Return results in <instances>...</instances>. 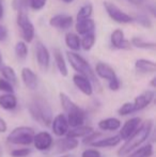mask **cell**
I'll list each match as a JSON object with an SVG mask.
<instances>
[{
	"instance_id": "6da1fadb",
	"label": "cell",
	"mask_w": 156,
	"mask_h": 157,
	"mask_svg": "<svg viewBox=\"0 0 156 157\" xmlns=\"http://www.w3.org/2000/svg\"><path fill=\"white\" fill-rule=\"evenodd\" d=\"M153 125H154V123H153L152 120H148L146 122L141 123L138 129L127 140H125L122 147L119 149L118 156L124 157L131 154L136 149L141 147L142 143L146 142V139H149V137H150L151 132L153 130Z\"/></svg>"
},
{
	"instance_id": "7a4b0ae2",
	"label": "cell",
	"mask_w": 156,
	"mask_h": 157,
	"mask_svg": "<svg viewBox=\"0 0 156 157\" xmlns=\"http://www.w3.org/2000/svg\"><path fill=\"white\" fill-rule=\"evenodd\" d=\"M28 110H29L31 118L36 121L39 124L46 126V127L51 124V121L54 119L52 109L49 103L44 97L40 95L32 97L28 103Z\"/></svg>"
},
{
	"instance_id": "3957f363",
	"label": "cell",
	"mask_w": 156,
	"mask_h": 157,
	"mask_svg": "<svg viewBox=\"0 0 156 157\" xmlns=\"http://www.w3.org/2000/svg\"><path fill=\"white\" fill-rule=\"evenodd\" d=\"M67 60H69L70 64L72 65V67H73L79 75H82V76L87 77L92 82V85H94L95 87H97L98 89H101L100 81H98L93 68L91 67V65L88 63V61L86 60L85 58H82L80 55L76 54V52H67Z\"/></svg>"
},
{
	"instance_id": "277c9868",
	"label": "cell",
	"mask_w": 156,
	"mask_h": 157,
	"mask_svg": "<svg viewBox=\"0 0 156 157\" xmlns=\"http://www.w3.org/2000/svg\"><path fill=\"white\" fill-rule=\"evenodd\" d=\"M36 132L30 126H18L15 127L6 137V141L10 144L15 145H30L33 141Z\"/></svg>"
},
{
	"instance_id": "5b68a950",
	"label": "cell",
	"mask_w": 156,
	"mask_h": 157,
	"mask_svg": "<svg viewBox=\"0 0 156 157\" xmlns=\"http://www.w3.org/2000/svg\"><path fill=\"white\" fill-rule=\"evenodd\" d=\"M95 75L103 79H106L108 81V87L111 91H118L120 89V80H119L117 74H116L115 70L108 65L107 63L104 62H98L95 66V71H94Z\"/></svg>"
},
{
	"instance_id": "8992f818",
	"label": "cell",
	"mask_w": 156,
	"mask_h": 157,
	"mask_svg": "<svg viewBox=\"0 0 156 157\" xmlns=\"http://www.w3.org/2000/svg\"><path fill=\"white\" fill-rule=\"evenodd\" d=\"M17 25L21 28V36L26 42L30 43L34 37V27L32 25L31 21L28 17L26 11L23 8L18 10V14H17Z\"/></svg>"
},
{
	"instance_id": "52a82bcc",
	"label": "cell",
	"mask_w": 156,
	"mask_h": 157,
	"mask_svg": "<svg viewBox=\"0 0 156 157\" xmlns=\"http://www.w3.org/2000/svg\"><path fill=\"white\" fill-rule=\"evenodd\" d=\"M104 6H105V9H106L107 13H108L109 17H110L111 19H113L115 21H117V23L127 24V23L133 21V17H131V15L126 14L125 12H123L122 10H120L116 4L111 3V2H108V1H105Z\"/></svg>"
},
{
	"instance_id": "ba28073f",
	"label": "cell",
	"mask_w": 156,
	"mask_h": 157,
	"mask_svg": "<svg viewBox=\"0 0 156 157\" xmlns=\"http://www.w3.org/2000/svg\"><path fill=\"white\" fill-rule=\"evenodd\" d=\"M32 143H33L34 147L38 151L46 152L49 151L52 147L54 139H52V136L48 132H40L34 135Z\"/></svg>"
},
{
	"instance_id": "9c48e42d",
	"label": "cell",
	"mask_w": 156,
	"mask_h": 157,
	"mask_svg": "<svg viewBox=\"0 0 156 157\" xmlns=\"http://www.w3.org/2000/svg\"><path fill=\"white\" fill-rule=\"evenodd\" d=\"M78 144H79L78 139L65 136V137H62L61 139H58L56 142H54L52 145H55V149H56L55 150V153L63 154V153H67V152L75 150L76 147H78Z\"/></svg>"
},
{
	"instance_id": "30bf717a",
	"label": "cell",
	"mask_w": 156,
	"mask_h": 157,
	"mask_svg": "<svg viewBox=\"0 0 156 157\" xmlns=\"http://www.w3.org/2000/svg\"><path fill=\"white\" fill-rule=\"evenodd\" d=\"M51 130L56 136L58 137H64L67 136V132L70 129L69 123H67V117L63 113H59L52 119L51 121Z\"/></svg>"
},
{
	"instance_id": "8fae6325",
	"label": "cell",
	"mask_w": 156,
	"mask_h": 157,
	"mask_svg": "<svg viewBox=\"0 0 156 157\" xmlns=\"http://www.w3.org/2000/svg\"><path fill=\"white\" fill-rule=\"evenodd\" d=\"M141 123V119L138 118V117L129 119L120 127V132H119L118 136L120 137L121 140H127L138 129V127H139Z\"/></svg>"
},
{
	"instance_id": "7c38bea8",
	"label": "cell",
	"mask_w": 156,
	"mask_h": 157,
	"mask_svg": "<svg viewBox=\"0 0 156 157\" xmlns=\"http://www.w3.org/2000/svg\"><path fill=\"white\" fill-rule=\"evenodd\" d=\"M36 57L40 67L43 71H47L50 63V55L46 46L42 42H38L36 45Z\"/></svg>"
},
{
	"instance_id": "4fadbf2b",
	"label": "cell",
	"mask_w": 156,
	"mask_h": 157,
	"mask_svg": "<svg viewBox=\"0 0 156 157\" xmlns=\"http://www.w3.org/2000/svg\"><path fill=\"white\" fill-rule=\"evenodd\" d=\"M154 96H155V93L153 90H146V91H143L141 94L136 96L133 101L134 107H135V111H139V110H142L148 107L153 101Z\"/></svg>"
},
{
	"instance_id": "5bb4252c",
	"label": "cell",
	"mask_w": 156,
	"mask_h": 157,
	"mask_svg": "<svg viewBox=\"0 0 156 157\" xmlns=\"http://www.w3.org/2000/svg\"><path fill=\"white\" fill-rule=\"evenodd\" d=\"M73 82L81 93L87 95V96H91L93 94V85L87 77L76 74L73 76Z\"/></svg>"
},
{
	"instance_id": "9a60e30c",
	"label": "cell",
	"mask_w": 156,
	"mask_h": 157,
	"mask_svg": "<svg viewBox=\"0 0 156 157\" xmlns=\"http://www.w3.org/2000/svg\"><path fill=\"white\" fill-rule=\"evenodd\" d=\"M110 42L117 49H129L131 43L125 39L124 32L121 29H116L110 35Z\"/></svg>"
},
{
	"instance_id": "2e32d148",
	"label": "cell",
	"mask_w": 156,
	"mask_h": 157,
	"mask_svg": "<svg viewBox=\"0 0 156 157\" xmlns=\"http://www.w3.org/2000/svg\"><path fill=\"white\" fill-rule=\"evenodd\" d=\"M67 120L71 128H76L79 127V126H82L86 121V112L79 107L78 109L67 113Z\"/></svg>"
},
{
	"instance_id": "e0dca14e",
	"label": "cell",
	"mask_w": 156,
	"mask_h": 157,
	"mask_svg": "<svg viewBox=\"0 0 156 157\" xmlns=\"http://www.w3.org/2000/svg\"><path fill=\"white\" fill-rule=\"evenodd\" d=\"M21 79L25 86L30 90H36L38 87V76L32 70L24 67L21 70Z\"/></svg>"
},
{
	"instance_id": "ac0fdd59",
	"label": "cell",
	"mask_w": 156,
	"mask_h": 157,
	"mask_svg": "<svg viewBox=\"0 0 156 157\" xmlns=\"http://www.w3.org/2000/svg\"><path fill=\"white\" fill-rule=\"evenodd\" d=\"M49 24L52 27L65 30V29H69L72 26V24H73V18H72V16H70V15L59 14V15H56V16L51 17L49 21Z\"/></svg>"
},
{
	"instance_id": "d6986e66",
	"label": "cell",
	"mask_w": 156,
	"mask_h": 157,
	"mask_svg": "<svg viewBox=\"0 0 156 157\" xmlns=\"http://www.w3.org/2000/svg\"><path fill=\"white\" fill-rule=\"evenodd\" d=\"M97 126L101 130H104V132H115L120 129L121 121L117 118L103 119L97 123Z\"/></svg>"
},
{
	"instance_id": "ffe728a7",
	"label": "cell",
	"mask_w": 156,
	"mask_h": 157,
	"mask_svg": "<svg viewBox=\"0 0 156 157\" xmlns=\"http://www.w3.org/2000/svg\"><path fill=\"white\" fill-rule=\"evenodd\" d=\"M121 139L118 135L111 137H106V138H101L100 140L95 141L91 144V147H101V149H104V147H117L120 144Z\"/></svg>"
},
{
	"instance_id": "44dd1931",
	"label": "cell",
	"mask_w": 156,
	"mask_h": 157,
	"mask_svg": "<svg viewBox=\"0 0 156 157\" xmlns=\"http://www.w3.org/2000/svg\"><path fill=\"white\" fill-rule=\"evenodd\" d=\"M135 67L137 72L141 74H149V73H154L156 71V64L153 61L146 60V59H138L135 62Z\"/></svg>"
},
{
	"instance_id": "7402d4cb",
	"label": "cell",
	"mask_w": 156,
	"mask_h": 157,
	"mask_svg": "<svg viewBox=\"0 0 156 157\" xmlns=\"http://www.w3.org/2000/svg\"><path fill=\"white\" fill-rule=\"evenodd\" d=\"M0 107L4 110H14L17 107V97L14 93H6L0 96Z\"/></svg>"
},
{
	"instance_id": "603a6c76",
	"label": "cell",
	"mask_w": 156,
	"mask_h": 157,
	"mask_svg": "<svg viewBox=\"0 0 156 157\" xmlns=\"http://www.w3.org/2000/svg\"><path fill=\"white\" fill-rule=\"evenodd\" d=\"M95 24L92 18L85 19V21H78L76 23V31L81 35H86L88 33H93Z\"/></svg>"
},
{
	"instance_id": "cb8c5ba5",
	"label": "cell",
	"mask_w": 156,
	"mask_h": 157,
	"mask_svg": "<svg viewBox=\"0 0 156 157\" xmlns=\"http://www.w3.org/2000/svg\"><path fill=\"white\" fill-rule=\"evenodd\" d=\"M94 132V130H93V128H92L91 126L82 125V126H79V127L71 128V129H69L67 136L71 137V138H75V139L85 138V137H87L88 135H90L91 132Z\"/></svg>"
},
{
	"instance_id": "d4e9b609",
	"label": "cell",
	"mask_w": 156,
	"mask_h": 157,
	"mask_svg": "<svg viewBox=\"0 0 156 157\" xmlns=\"http://www.w3.org/2000/svg\"><path fill=\"white\" fill-rule=\"evenodd\" d=\"M59 98H60L61 107H62L63 110L67 112V114L79 108V106L77 104L74 103V101L69 97V95L63 93V92H60V93H59Z\"/></svg>"
},
{
	"instance_id": "484cf974",
	"label": "cell",
	"mask_w": 156,
	"mask_h": 157,
	"mask_svg": "<svg viewBox=\"0 0 156 157\" xmlns=\"http://www.w3.org/2000/svg\"><path fill=\"white\" fill-rule=\"evenodd\" d=\"M54 57H55V61H56V65L58 67L59 72L62 76L67 77V74H69V71H67V63H65V60L62 56V52L59 49H55L54 52Z\"/></svg>"
},
{
	"instance_id": "4316f807",
	"label": "cell",
	"mask_w": 156,
	"mask_h": 157,
	"mask_svg": "<svg viewBox=\"0 0 156 157\" xmlns=\"http://www.w3.org/2000/svg\"><path fill=\"white\" fill-rule=\"evenodd\" d=\"M154 153V149H153V144L148 143V144L140 147L133 151L131 154H128V157H151Z\"/></svg>"
},
{
	"instance_id": "83f0119b",
	"label": "cell",
	"mask_w": 156,
	"mask_h": 157,
	"mask_svg": "<svg viewBox=\"0 0 156 157\" xmlns=\"http://www.w3.org/2000/svg\"><path fill=\"white\" fill-rule=\"evenodd\" d=\"M65 44L71 50L76 52V50H79V48H80V39L75 33L69 32L65 35Z\"/></svg>"
},
{
	"instance_id": "f1b7e54d",
	"label": "cell",
	"mask_w": 156,
	"mask_h": 157,
	"mask_svg": "<svg viewBox=\"0 0 156 157\" xmlns=\"http://www.w3.org/2000/svg\"><path fill=\"white\" fill-rule=\"evenodd\" d=\"M1 74L3 76V79H6V81L11 83L12 86H15L17 83V75L15 73V71L13 70L11 66H2L0 68Z\"/></svg>"
},
{
	"instance_id": "f546056e",
	"label": "cell",
	"mask_w": 156,
	"mask_h": 157,
	"mask_svg": "<svg viewBox=\"0 0 156 157\" xmlns=\"http://www.w3.org/2000/svg\"><path fill=\"white\" fill-rule=\"evenodd\" d=\"M133 46L140 49H155V43L154 42H148L139 39V37H133L131 41Z\"/></svg>"
},
{
	"instance_id": "4dcf8cb0",
	"label": "cell",
	"mask_w": 156,
	"mask_h": 157,
	"mask_svg": "<svg viewBox=\"0 0 156 157\" xmlns=\"http://www.w3.org/2000/svg\"><path fill=\"white\" fill-rule=\"evenodd\" d=\"M93 12V6L91 3H87L78 11L77 13V21H85V19H89Z\"/></svg>"
},
{
	"instance_id": "1f68e13d",
	"label": "cell",
	"mask_w": 156,
	"mask_h": 157,
	"mask_svg": "<svg viewBox=\"0 0 156 157\" xmlns=\"http://www.w3.org/2000/svg\"><path fill=\"white\" fill-rule=\"evenodd\" d=\"M95 43V35L93 33H88V34L83 35L82 40H80V46H82V48L85 50H90L94 46Z\"/></svg>"
},
{
	"instance_id": "d6a6232c",
	"label": "cell",
	"mask_w": 156,
	"mask_h": 157,
	"mask_svg": "<svg viewBox=\"0 0 156 157\" xmlns=\"http://www.w3.org/2000/svg\"><path fill=\"white\" fill-rule=\"evenodd\" d=\"M15 54L16 57L21 60H25L28 55V47L24 42H17L15 45Z\"/></svg>"
},
{
	"instance_id": "836d02e7",
	"label": "cell",
	"mask_w": 156,
	"mask_h": 157,
	"mask_svg": "<svg viewBox=\"0 0 156 157\" xmlns=\"http://www.w3.org/2000/svg\"><path fill=\"white\" fill-rule=\"evenodd\" d=\"M133 21H135L136 23H138L140 26L144 28H151L152 27V21L149 18V16L144 14H137L135 15V17L133 18Z\"/></svg>"
},
{
	"instance_id": "e575fe53",
	"label": "cell",
	"mask_w": 156,
	"mask_h": 157,
	"mask_svg": "<svg viewBox=\"0 0 156 157\" xmlns=\"http://www.w3.org/2000/svg\"><path fill=\"white\" fill-rule=\"evenodd\" d=\"M134 112H135V107H134V104L131 103V101L124 103L118 109V113L120 116H128V114L134 113Z\"/></svg>"
},
{
	"instance_id": "d590c367",
	"label": "cell",
	"mask_w": 156,
	"mask_h": 157,
	"mask_svg": "<svg viewBox=\"0 0 156 157\" xmlns=\"http://www.w3.org/2000/svg\"><path fill=\"white\" fill-rule=\"evenodd\" d=\"M31 149L29 147H21V149H14L11 151L12 157H27L31 153Z\"/></svg>"
},
{
	"instance_id": "8d00e7d4",
	"label": "cell",
	"mask_w": 156,
	"mask_h": 157,
	"mask_svg": "<svg viewBox=\"0 0 156 157\" xmlns=\"http://www.w3.org/2000/svg\"><path fill=\"white\" fill-rule=\"evenodd\" d=\"M102 138V134L101 132H91L90 135H88L87 137H85L82 140V142L85 143V144H88V145H91L93 142H95V141L100 140V139Z\"/></svg>"
},
{
	"instance_id": "74e56055",
	"label": "cell",
	"mask_w": 156,
	"mask_h": 157,
	"mask_svg": "<svg viewBox=\"0 0 156 157\" xmlns=\"http://www.w3.org/2000/svg\"><path fill=\"white\" fill-rule=\"evenodd\" d=\"M0 91L4 92V93H14V88L6 79L0 78Z\"/></svg>"
},
{
	"instance_id": "f35d334b",
	"label": "cell",
	"mask_w": 156,
	"mask_h": 157,
	"mask_svg": "<svg viewBox=\"0 0 156 157\" xmlns=\"http://www.w3.org/2000/svg\"><path fill=\"white\" fill-rule=\"evenodd\" d=\"M47 0H29V4L31 6L32 10L34 11H39L45 6Z\"/></svg>"
},
{
	"instance_id": "ab89813d",
	"label": "cell",
	"mask_w": 156,
	"mask_h": 157,
	"mask_svg": "<svg viewBox=\"0 0 156 157\" xmlns=\"http://www.w3.org/2000/svg\"><path fill=\"white\" fill-rule=\"evenodd\" d=\"M81 157H102V154L96 149H87L81 153Z\"/></svg>"
},
{
	"instance_id": "60d3db41",
	"label": "cell",
	"mask_w": 156,
	"mask_h": 157,
	"mask_svg": "<svg viewBox=\"0 0 156 157\" xmlns=\"http://www.w3.org/2000/svg\"><path fill=\"white\" fill-rule=\"evenodd\" d=\"M8 37V30L4 26L0 25V42H3Z\"/></svg>"
},
{
	"instance_id": "b9f144b4",
	"label": "cell",
	"mask_w": 156,
	"mask_h": 157,
	"mask_svg": "<svg viewBox=\"0 0 156 157\" xmlns=\"http://www.w3.org/2000/svg\"><path fill=\"white\" fill-rule=\"evenodd\" d=\"M24 1H25V0H13L12 1L13 9H14V10H19V9H21L24 6Z\"/></svg>"
},
{
	"instance_id": "7bdbcfd3",
	"label": "cell",
	"mask_w": 156,
	"mask_h": 157,
	"mask_svg": "<svg viewBox=\"0 0 156 157\" xmlns=\"http://www.w3.org/2000/svg\"><path fill=\"white\" fill-rule=\"evenodd\" d=\"M8 130V124L3 119L0 117V134H3Z\"/></svg>"
},
{
	"instance_id": "ee69618b",
	"label": "cell",
	"mask_w": 156,
	"mask_h": 157,
	"mask_svg": "<svg viewBox=\"0 0 156 157\" xmlns=\"http://www.w3.org/2000/svg\"><path fill=\"white\" fill-rule=\"evenodd\" d=\"M146 9H148V10H150L152 16H155V10H154L155 6H154V4H153V3H148V4H146Z\"/></svg>"
},
{
	"instance_id": "f6af8a7d",
	"label": "cell",
	"mask_w": 156,
	"mask_h": 157,
	"mask_svg": "<svg viewBox=\"0 0 156 157\" xmlns=\"http://www.w3.org/2000/svg\"><path fill=\"white\" fill-rule=\"evenodd\" d=\"M131 4H135V6H141L144 2V0H128Z\"/></svg>"
},
{
	"instance_id": "bcb514c9",
	"label": "cell",
	"mask_w": 156,
	"mask_h": 157,
	"mask_svg": "<svg viewBox=\"0 0 156 157\" xmlns=\"http://www.w3.org/2000/svg\"><path fill=\"white\" fill-rule=\"evenodd\" d=\"M2 17H3V6H2V3L0 2V21L2 19Z\"/></svg>"
},
{
	"instance_id": "7dc6e473",
	"label": "cell",
	"mask_w": 156,
	"mask_h": 157,
	"mask_svg": "<svg viewBox=\"0 0 156 157\" xmlns=\"http://www.w3.org/2000/svg\"><path fill=\"white\" fill-rule=\"evenodd\" d=\"M59 157H76V156L73 155V154H64V155H61Z\"/></svg>"
},
{
	"instance_id": "c3c4849f",
	"label": "cell",
	"mask_w": 156,
	"mask_h": 157,
	"mask_svg": "<svg viewBox=\"0 0 156 157\" xmlns=\"http://www.w3.org/2000/svg\"><path fill=\"white\" fill-rule=\"evenodd\" d=\"M155 80H156L155 77L154 78H152V80H151V86H152L153 88H155Z\"/></svg>"
},
{
	"instance_id": "681fc988",
	"label": "cell",
	"mask_w": 156,
	"mask_h": 157,
	"mask_svg": "<svg viewBox=\"0 0 156 157\" xmlns=\"http://www.w3.org/2000/svg\"><path fill=\"white\" fill-rule=\"evenodd\" d=\"M0 157H3V149L1 144H0Z\"/></svg>"
},
{
	"instance_id": "f907efd6",
	"label": "cell",
	"mask_w": 156,
	"mask_h": 157,
	"mask_svg": "<svg viewBox=\"0 0 156 157\" xmlns=\"http://www.w3.org/2000/svg\"><path fill=\"white\" fill-rule=\"evenodd\" d=\"M2 67V55L1 52H0V68Z\"/></svg>"
},
{
	"instance_id": "816d5d0a",
	"label": "cell",
	"mask_w": 156,
	"mask_h": 157,
	"mask_svg": "<svg viewBox=\"0 0 156 157\" xmlns=\"http://www.w3.org/2000/svg\"><path fill=\"white\" fill-rule=\"evenodd\" d=\"M62 1H64V2H67V3H70V2H72V1H74V0H62Z\"/></svg>"
}]
</instances>
